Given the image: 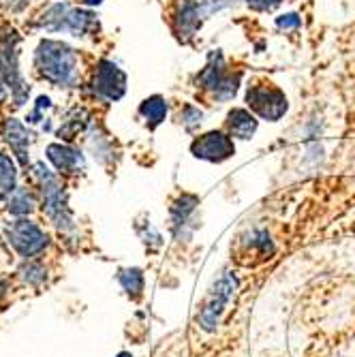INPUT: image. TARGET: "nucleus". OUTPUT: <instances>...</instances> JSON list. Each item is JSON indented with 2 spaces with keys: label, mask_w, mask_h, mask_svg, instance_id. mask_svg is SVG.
Instances as JSON below:
<instances>
[{
  "label": "nucleus",
  "mask_w": 355,
  "mask_h": 357,
  "mask_svg": "<svg viewBox=\"0 0 355 357\" xmlns=\"http://www.w3.org/2000/svg\"><path fill=\"white\" fill-rule=\"evenodd\" d=\"M88 124V114L84 109H75L69 114V118L62 122V126L58 128V137L64 139V142H69L73 137H77L82 131H84V126Z\"/></svg>",
  "instance_id": "obj_17"
},
{
  "label": "nucleus",
  "mask_w": 355,
  "mask_h": 357,
  "mask_svg": "<svg viewBox=\"0 0 355 357\" xmlns=\"http://www.w3.org/2000/svg\"><path fill=\"white\" fill-rule=\"evenodd\" d=\"M32 26L45 32H71L73 37H86L99 28V22L92 11L73 9L69 3H54Z\"/></svg>",
  "instance_id": "obj_2"
},
{
  "label": "nucleus",
  "mask_w": 355,
  "mask_h": 357,
  "mask_svg": "<svg viewBox=\"0 0 355 357\" xmlns=\"http://www.w3.org/2000/svg\"><path fill=\"white\" fill-rule=\"evenodd\" d=\"M7 238L22 257H35L45 250L47 236L30 220H15L7 227Z\"/></svg>",
  "instance_id": "obj_11"
},
{
  "label": "nucleus",
  "mask_w": 355,
  "mask_h": 357,
  "mask_svg": "<svg viewBox=\"0 0 355 357\" xmlns=\"http://www.w3.org/2000/svg\"><path fill=\"white\" fill-rule=\"evenodd\" d=\"M37 73L56 88H73L80 82V58L73 47L62 41L45 39L35 52Z\"/></svg>",
  "instance_id": "obj_1"
},
{
  "label": "nucleus",
  "mask_w": 355,
  "mask_h": 357,
  "mask_svg": "<svg viewBox=\"0 0 355 357\" xmlns=\"http://www.w3.org/2000/svg\"><path fill=\"white\" fill-rule=\"evenodd\" d=\"M9 212L15 214V216H24V214H30L35 210V197H32V192L28 188H15L9 197Z\"/></svg>",
  "instance_id": "obj_19"
},
{
  "label": "nucleus",
  "mask_w": 355,
  "mask_h": 357,
  "mask_svg": "<svg viewBox=\"0 0 355 357\" xmlns=\"http://www.w3.org/2000/svg\"><path fill=\"white\" fill-rule=\"evenodd\" d=\"M84 5H88V7H96V5H101L103 0H82Z\"/></svg>",
  "instance_id": "obj_28"
},
{
  "label": "nucleus",
  "mask_w": 355,
  "mask_h": 357,
  "mask_svg": "<svg viewBox=\"0 0 355 357\" xmlns=\"http://www.w3.org/2000/svg\"><path fill=\"white\" fill-rule=\"evenodd\" d=\"M285 0H246V5L252 9V11H270L274 7H278Z\"/></svg>",
  "instance_id": "obj_25"
},
{
  "label": "nucleus",
  "mask_w": 355,
  "mask_h": 357,
  "mask_svg": "<svg viewBox=\"0 0 355 357\" xmlns=\"http://www.w3.org/2000/svg\"><path fill=\"white\" fill-rule=\"evenodd\" d=\"M199 206V199L195 195H180L174 202L169 214H172V231L176 240H188L192 229H195V210Z\"/></svg>",
  "instance_id": "obj_12"
},
{
  "label": "nucleus",
  "mask_w": 355,
  "mask_h": 357,
  "mask_svg": "<svg viewBox=\"0 0 355 357\" xmlns=\"http://www.w3.org/2000/svg\"><path fill=\"white\" fill-rule=\"evenodd\" d=\"M302 26V17L298 13H285L276 17V28L278 30H298Z\"/></svg>",
  "instance_id": "obj_22"
},
{
  "label": "nucleus",
  "mask_w": 355,
  "mask_h": 357,
  "mask_svg": "<svg viewBox=\"0 0 355 357\" xmlns=\"http://www.w3.org/2000/svg\"><path fill=\"white\" fill-rule=\"evenodd\" d=\"M3 3H5V7L11 9V11H22V9L30 3V0H3Z\"/></svg>",
  "instance_id": "obj_26"
},
{
  "label": "nucleus",
  "mask_w": 355,
  "mask_h": 357,
  "mask_svg": "<svg viewBox=\"0 0 355 357\" xmlns=\"http://www.w3.org/2000/svg\"><path fill=\"white\" fill-rule=\"evenodd\" d=\"M15 180H17V172L13 158L7 154H0V199H5L7 195L15 190Z\"/></svg>",
  "instance_id": "obj_18"
},
{
  "label": "nucleus",
  "mask_w": 355,
  "mask_h": 357,
  "mask_svg": "<svg viewBox=\"0 0 355 357\" xmlns=\"http://www.w3.org/2000/svg\"><path fill=\"white\" fill-rule=\"evenodd\" d=\"M92 92L103 103L120 101L126 92V73L112 60H99L92 77Z\"/></svg>",
  "instance_id": "obj_8"
},
{
  "label": "nucleus",
  "mask_w": 355,
  "mask_h": 357,
  "mask_svg": "<svg viewBox=\"0 0 355 357\" xmlns=\"http://www.w3.org/2000/svg\"><path fill=\"white\" fill-rule=\"evenodd\" d=\"M22 276L32 282V284H39L45 280V270L41 266H35V264H28L26 268H22Z\"/></svg>",
  "instance_id": "obj_23"
},
{
  "label": "nucleus",
  "mask_w": 355,
  "mask_h": 357,
  "mask_svg": "<svg viewBox=\"0 0 355 357\" xmlns=\"http://www.w3.org/2000/svg\"><path fill=\"white\" fill-rule=\"evenodd\" d=\"M190 154L195 158L208 160V163H225V160H229L236 154V144L229 133L208 131L192 139Z\"/></svg>",
  "instance_id": "obj_10"
},
{
  "label": "nucleus",
  "mask_w": 355,
  "mask_h": 357,
  "mask_svg": "<svg viewBox=\"0 0 355 357\" xmlns=\"http://www.w3.org/2000/svg\"><path fill=\"white\" fill-rule=\"evenodd\" d=\"M118 280H120V284L124 287V291L131 298H139L142 296V291H144V274H142V270H137V268L122 270Z\"/></svg>",
  "instance_id": "obj_20"
},
{
  "label": "nucleus",
  "mask_w": 355,
  "mask_h": 357,
  "mask_svg": "<svg viewBox=\"0 0 355 357\" xmlns=\"http://www.w3.org/2000/svg\"><path fill=\"white\" fill-rule=\"evenodd\" d=\"M240 73H232L225 64V58L218 50L208 54V62L202 69V73L197 75V84L199 88L208 90L216 101H232L238 94L240 88Z\"/></svg>",
  "instance_id": "obj_4"
},
{
  "label": "nucleus",
  "mask_w": 355,
  "mask_h": 357,
  "mask_svg": "<svg viewBox=\"0 0 355 357\" xmlns=\"http://www.w3.org/2000/svg\"><path fill=\"white\" fill-rule=\"evenodd\" d=\"M47 107H52L50 99H47V96H39L35 109H32V112L28 114V118H26V120H28V122H41V112H43V109H47Z\"/></svg>",
  "instance_id": "obj_24"
},
{
  "label": "nucleus",
  "mask_w": 355,
  "mask_h": 357,
  "mask_svg": "<svg viewBox=\"0 0 355 357\" xmlns=\"http://www.w3.org/2000/svg\"><path fill=\"white\" fill-rule=\"evenodd\" d=\"M3 137H5V142L11 146L13 154L17 156L20 165H22V167H28V146H30L32 133L28 131V128H26L20 120L7 118V120L3 122Z\"/></svg>",
  "instance_id": "obj_14"
},
{
  "label": "nucleus",
  "mask_w": 355,
  "mask_h": 357,
  "mask_svg": "<svg viewBox=\"0 0 355 357\" xmlns=\"http://www.w3.org/2000/svg\"><path fill=\"white\" fill-rule=\"evenodd\" d=\"M47 158L50 163L60 172V174H80L86 167V160L84 154L71 146H64V144H50L47 146Z\"/></svg>",
  "instance_id": "obj_13"
},
{
  "label": "nucleus",
  "mask_w": 355,
  "mask_h": 357,
  "mask_svg": "<svg viewBox=\"0 0 355 357\" xmlns=\"http://www.w3.org/2000/svg\"><path fill=\"white\" fill-rule=\"evenodd\" d=\"M118 357H133V355H131V353H120Z\"/></svg>",
  "instance_id": "obj_30"
},
{
  "label": "nucleus",
  "mask_w": 355,
  "mask_h": 357,
  "mask_svg": "<svg viewBox=\"0 0 355 357\" xmlns=\"http://www.w3.org/2000/svg\"><path fill=\"white\" fill-rule=\"evenodd\" d=\"M225 126H227V133L232 137H238V139H252V135L257 133V118L252 116V112L248 109H242V107H236L227 114V120H225Z\"/></svg>",
  "instance_id": "obj_15"
},
{
  "label": "nucleus",
  "mask_w": 355,
  "mask_h": 357,
  "mask_svg": "<svg viewBox=\"0 0 355 357\" xmlns=\"http://www.w3.org/2000/svg\"><path fill=\"white\" fill-rule=\"evenodd\" d=\"M32 176L39 182L43 190V202H45V212L54 220L58 229H73V216L67 204V195H64V186H60L58 178L43 165L35 163L32 165Z\"/></svg>",
  "instance_id": "obj_5"
},
{
  "label": "nucleus",
  "mask_w": 355,
  "mask_h": 357,
  "mask_svg": "<svg viewBox=\"0 0 355 357\" xmlns=\"http://www.w3.org/2000/svg\"><path fill=\"white\" fill-rule=\"evenodd\" d=\"M236 287H238L236 274L225 272V274L220 276V280L214 284V289L210 291V296H208V300H206V304H204V308H202V312H199V323H202V328H204L206 332H214V330H216L218 319H220L225 306L229 304V300H232V296H234Z\"/></svg>",
  "instance_id": "obj_9"
},
{
  "label": "nucleus",
  "mask_w": 355,
  "mask_h": 357,
  "mask_svg": "<svg viewBox=\"0 0 355 357\" xmlns=\"http://www.w3.org/2000/svg\"><path fill=\"white\" fill-rule=\"evenodd\" d=\"M246 105L268 122H278L289 112L287 94L274 84H252L246 90Z\"/></svg>",
  "instance_id": "obj_7"
},
{
  "label": "nucleus",
  "mask_w": 355,
  "mask_h": 357,
  "mask_svg": "<svg viewBox=\"0 0 355 357\" xmlns=\"http://www.w3.org/2000/svg\"><path fill=\"white\" fill-rule=\"evenodd\" d=\"M232 5H234V0H178L174 17H172L176 37L184 43L190 41L210 15L227 9Z\"/></svg>",
  "instance_id": "obj_3"
},
{
  "label": "nucleus",
  "mask_w": 355,
  "mask_h": 357,
  "mask_svg": "<svg viewBox=\"0 0 355 357\" xmlns=\"http://www.w3.org/2000/svg\"><path fill=\"white\" fill-rule=\"evenodd\" d=\"M5 289H7V282H3V280H0V298L5 296Z\"/></svg>",
  "instance_id": "obj_29"
},
{
  "label": "nucleus",
  "mask_w": 355,
  "mask_h": 357,
  "mask_svg": "<svg viewBox=\"0 0 355 357\" xmlns=\"http://www.w3.org/2000/svg\"><path fill=\"white\" fill-rule=\"evenodd\" d=\"M7 82H5V75H3V67H0V103L7 99V90H5Z\"/></svg>",
  "instance_id": "obj_27"
},
{
  "label": "nucleus",
  "mask_w": 355,
  "mask_h": 357,
  "mask_svg": "<svg viewBox=\"0 0 355 357\" xmlns=\"http://www.w3.org/2000/svg\"><path fill=\"white\" fill-rule=\"evenodd\" d=\"M167 112H169V103H167L165 96H160V94L148 96V99L142 101V105H139V116L146 120L148 128H152V131L158 124L165 122Z\"/></svg>",
  "instance_id": "obj_16"
},
{
  "label": "nucleus",
  "mask_w": 355,
  "mask_h": 357,
  "mask_svg": "<svg viewBox=\"0 0 355 357\" xmlns=\"http://www.w3.org/2000/svg\"><path fill=\"white\" fill-rule=\"evenodd\" d=\"M17 45H20V35L13 28H7L3 35H0V67H3L7 86L11 88L13 103L22 107L28 101L30 88L26 86L22 71H20V64H17V58H20Z\"/></svg>",
  "instance_id": "obj_6"
},
{
  "label": "nucleus",
  "mask_w": 355,
  "mask_h": 357,
  "mask_svg": "<svg viewBox=\"0 0 355 357\" xmlns=\"http://www.w3.org/2000/svg\"><path fill=\"white\" fill-rule=\"evenodd\" d=\"M204 122V112L192 105V103H186L180 112V124L186 128V131H195V128Z\"/></svg>",
  "instance_id": "obj_21"
}]
</instances>
